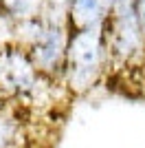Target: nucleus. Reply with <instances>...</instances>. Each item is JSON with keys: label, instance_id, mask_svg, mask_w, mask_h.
Listing matches in <instances>:
<instances>
[{"label": "nucleus", "instance_id": "obj_1", "mask_svg": "<svg viewBox=\"0 0 145 148\" xmlns=\"http://www.w3.org/2000/svg\"><path fill=\"white\" fill-rule=\"evenodd\" d=\"M110 60L108 40L103 27L70 29L66 49V75L70 91L81 93L90 88Z\"/></svg>", "mask_w": 145, "mask_h": 148}, {"label": "nucleus", "instance_id": "obj_2", "mask_svg": "<svg viewBox=\"0 0 145 148\" xmlns=\"http://www.w3.org/2000/svg\"><path fill=\"white\" fill-rule=\"evenodd\" d=\"M68 36L70 27L62 25H48L42 20V29L37 38L26 49L33 66L37 73L46 80H57L66 71V49H68Z\"/></svg>", "mask_w": 145, "mask_h": 148}, {"label": "nucleus", "instance_id": "obj_3", "mask_svg": "<svg viewBox=\"0 0 145 148\" xmlns=\"http://www.w3.org/2000/svg\"><path fill=\"white\" fill-rule=\"evenodd\" d=\"M40 80H44L33 66L29 53L18 47L9 44L0 49V91L16 97H31L35 95Z\"/></svg>", "mask_w": 145, "mask_h": 148}, {"label": "nucleus", "instance_id": "obj_4", "mask_svg": "<svg viewBox=\"0 0 145 148\" xmlns=\"http://www.w3.org/2000/svg\"><path fill=\"white\" fill-rule=\"evenodd\" d=\"M115 0H70V29L103 27Z\"/></svg>", "mask_w": 145, "mask_h": 148}, {"label": "nucleus", "instance_id": "obj_5", "mask_svg": "<svg viewBox=\"0 0 145 148\" xmlns=\"http://www.w3.org/2000/svg\"><path fill=\"white\" fill-rule=\"evenodd\" d=\"M26 133L20 115L9 106L0 108V148H26Z\"/></svg>", "mask_w": 145, "mask_h": 148}, {"label": "nucleus", "instance_id": "obj_6", "mask_svg": "<svg viewBox=\"0 0 145 148\" xmlns=\"http://www.w3.org/2000/svg\"><path fill=\"white\" fill-rule=\"evenodd\" d=\"M40 18L48 25L70 27V0H42Z\"/></svg>", "mask_w": 145, "mask_h": 148}, {"label": "nucleus", "instance_id": "obj_7", "mask_svg": "<svg viewBox=\"0 0 145 148\" xmlns=\"http://www.w3.org/2000/svg\"><path fill=\"white\" fill-rule=\"evenodd\" d=\"M0 7L16 22H20V20L37 18L42 11V0H0Z\"/></svg>", "mask_w": 145, "mask_h": 148}, {"label": "nucleus", "instance_id": "obj_8", "mask_svg": "<svg viewBox=\"0 0 145 148\" xmlns=\"http://www.w3.org/2000/svg\"><path fill=\"white\" fill-rule=\"evenodd\" d=\"M136 13H139V22H141V29H143V36H145V0H136Z\"/></svg>", "mask_w": 145, "mask_h": 148}]
</instances>
